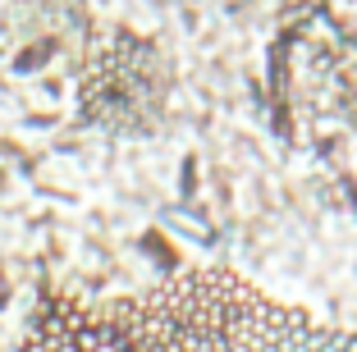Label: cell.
Wrapping results in <instances>:
<instances>
[{
    "label": "cell",
    "instance_id": "6da1fadb",
    "mask_svg": "<svg viewBox=\"0 0 357 352\" xmlns=\"http://www.w3.org/2000/svg\"><path fill=\"white\" fill-rule=\"evenodd\" d=\"M23 352H357V334L266 298L229 270H183L133 298L55 302Z\"/></svg>",
    "mask_w": 357,
    "mask_h": 352
}]
</instances>
